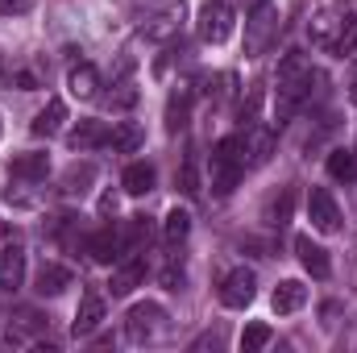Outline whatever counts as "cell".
<instances>
[{"mask_svg": "<svg viewBox=\"0 0 357 353\" xmlns=\"http://www.w3.org/2000/svg\"><path fill=\"white\" fill-rule=\"evenodd\" d=\"M320 75L307 67V59L299 50H287V59L278 63V96H274V121H291L307 100H312V84Z\"/></svg>", "mask_w": 357, "mask_h": 353, "instance_id": "obj_1", "label": "cell"}, {"mask_svg": "<svg viewBox=\"0 0 357 353\" xmlns=\"http://www.w3.org/2000/svg\"><path fill=\"white\" fill-rule=\"evenodd\" d=\"M241 175H245V158H241V133H233V137H225V142L212 150V195H216V200L233 195V187L241 183Z\"/></svg>", "mask_w": 357, "mask_h": 353, "instance_id": "obj_2", "label": "cell"}, {"mask_svg": "<svg viewBox=\"0 0 357 353\" xmlns=\"http://www.w3.org/2000/svg\"><path fill=\"white\" fill-rule=\"evenodd\" d=\"M167 308L162 303H133L129 308V316H125V333H129V341L133 345H154V341H162L167 337Z\"/></svg>", "mask_w": 357, "mask_h": 353, "instance_id": "obj_3", "label": "cell"}, {"mask_svg": "<svg viewBox=\"0 0 357 353\" xmlns=\"http://www.w3.org/2000/svg\"><path fill=\"white\" fill-rule=\"evenodd\" d=\"M199 38L208 42V46H220V42H229V33H233V4L229 0H208L204 8H199Z\"/></svg>", "mask_w": 357, "mask_h": 353, "instance_id": "obj_4", "label": "cell"}, {"mask_svg": "<svg viewBox=\"0 0 357 353\" xmlns=\"http://www.w3.org/2000/svg\"><path fill=\"white\" fill-rule=\"evenodd\" d=\"M183 21H187V4H183V0H167V4L142 25V38H150V42H175L178 33H183Z\"/></svg>", "mask_w": 357, "mask_h": 353, "instance_id": "obj_5", "label": "cell"}, {"mask_svg": "<svg viewBox=\"0 0 357 353\" xmlns=\"http://www.w3.org/2000/svg\"><path fill=\"white\" fill-rule=\"evenodd\" d=\"M274 38H278V13L270 4L254 8L250 21H245V54H266V46Z\"/></svg>", "mask_w": 357, "mask_h": 353, "instance_id": "obj_6", "label": "cell"}, {"mask_svg": "<svg viewBox=\"0 0 357 353\" xmlns=\"http://www.w3.org/2000/svg\"><path fill=\"white\" fill-rule=\"evenodd\" d=\"M254 295H258V274L250 266H237L233 274H225V283H220V303L225 308H250Z\"/></svg>", "mask_w": 357, "mask_h": 353, "instance_id": "obj_7", "label": "cell"}, {"mask_svg": "<svg viewBox=\"0 0 357 353\" xmlns=\"http://www.w3.org/2000/svg\"><path fill=\"white\" fill-rule=\"evenodd\" d=\"M307 220L320 233H337L341 229V208H337V200H333L328 187H312L307 191Z\"/></svg>", "mask_w": 357, "mask_h": 353, "instance_id": "obj_8", "label": "cell"}, {"mask_svg": "<svg viewBox=\"0 0 357 353\" xmlns=\"http://www.w3.org/2000/svg\"><path fill=\"white\" fill-rule=\"evenodd\" d=\"M146 283V258L137 254V250H129L121 262L112 266V278H108V291H112V299H125L133 287H142Z\"/></svg>", "mask_w": 357, "mask_h": 353, "instance_id": "obj_9", "label": "cell"}, {"mask_svg": "<svg viewBox=\"0 0 357 353\" xmlns=\"http://www.w3.org/2000/svg\"><path fill=\"white\" fill-rule=\"evenodd\" d=\"M349 8L345 4H324L316 17H312V42L324 46V50H337V38H341V25H345Z\"/></svg>", "mask_w": 357, "mask_h": 353, "instance_id": "obj_10", "label": "cell"}, {"mask_svg": "<svg viewBox=\"0 0 357 353\" xmlns=\"http://www.w3.org/2000/svg\"><path fill=\"white\" fill-rule=\"evenodd\" d=\"M270 154H274V129L250 121L241 129V158H245V167H262Z\"/></svg>", "mask_w": 357, "mask_h": 353, "instance_id": "obj_11", "label": "cell"}, {"mask_svg": "<svg viewBox=\"0 0 357 353\" xmlns=\"http://www.w3.org/2000/svg\"><path fill=\"white\" fill-rule=\"evenodd\" d=\"M88 254L96 266H116L129 250H125V241H121V229H112V225H104V229H96L88 237Z\"/></svg>", "mask_w": 357, "mask_h": 353, "instance_id": "obj_12", "label": "cell"}, {"mask_svg": "<svg viewBox=\"0 0 357 353\" xmlns=\"http://www.w3.org/2000/svg\"><path fill=\"white\" fill-rule=\"evenodd\" d=\"M100 324H104V295L88 287V291H84V299H79V312H75L71 337H75V341H84V337H91Z\"/></svg>", "mask_w": 357, "mask_h": 353, "instance_id": "obj_13", "label": "cell"}, {"mask_svg": "<svg viewBox=\"0 0 357 353\" xmlns=\"http://www.w3.org/2000/svg\"><path fill=\"white\" fill-rule=\"evenodd\" d=\"M295 254H299V262H303V270H307L312 278H328V274H333L328 250H324V246H316L307 233H299V237H295Z\"/></svg>", "mask_w": 357, "mask_h": 353, "instance_id": "obj_14", "label": "cell"}, {"mask_svg": "<svg viewBox=\"0 0 357 353\" xmlns=\"http://www.w3.org/2000/svg\"><path fill=\"white\" fill-rule=\"evenodd\" d=\"M63 121H67V104H63L59 96H50V100H46V108L33 117L29 133H33V137H59V133H63Z\"/></svg>", "mask_w": 357, "mask_h": 353, "instance_id": "obj_15", "label": "cell"}, {"mask_svg": "<svg viewBox=\"0 0 357 353\" xmlns=\"http://www.w3.org/2000/svg\"><path fill=\"white\" fill-rule=\"evenodd\" d=\"M307 303V287L299 283V278H282L278 287H274V295H270V308L278 312V316H291V312H299Z\"/></svg>", "mask_w": 357, "mask_h": 353, "instance_id": "obj_16", "label": "cell"}, {"mask_svg": "<svg viewBox=\"0 0 357 353\" xmlns=\"http://www.w3.org/2000/svg\"><path fill=\"white\" fill-rule=\"evenodd\" d=\"M25 283V250L21 246H4L0 250V291H17Z\"/></svg>", "mask_w": 357, "mask_h": 353, "instance_id": "obj_17", "label": "cell"}, {"mask_svg": "<svg viewBox=\"0 0 357 353\" xmlns=\"http://www.w3.org/2000/svg\"><path fill=\"white\" fill-rule=\"evenodd\" d=\"M67 146H71V150H79V154L108 146V129H104V121H79V125L67 133Z\"/></svg>", "mask_w": 357, "mask_h": 353, "instance_id": "obj_18", "label": "cell"}, {"mask_svg": "<svg viewBox=\"0 0 357 353\" xmlns=\"http://www.w3.org/2000/svg\"><path fill=\"white\" fill-rule=\"evenodd\" d=\"M46 171H50V154H17L8 163V175L17 183H42Z\"/></svg>", "mask_w": 357, "mask_h": 353, "instance_id": "obj_19", "label": "cell"}, {"mask_svg": "<svg viewBox=\"0 0 357 353\" xmlns=\"http://www.w3.org/2000/svg\"><path fill=\"white\" fill-rule=\"evenodd\" d=\"M154 183H158V171H154L150 163H129L125 175H121V187H125L129 195H150Z\"/></svg>", "mask_w": 357, "mask_h": 353, "instance_id": "obj_20", "label": "cell"}, {"mask_svg": "<svg viewBox=\"0 0 357 353\" xmlns=\"http://www.w3.org/2000/svg\"><path fill=\"white\" fill-rule=\"evenodd\" d=\"M67 88L75 100H96L100 96V71L91 67V63H79V67H71V75H67Z\"/></svg>", "mask_w": 357, "mask_h": 353, "instance_id": "obj_21", "label": "cell"}, {"mask_svg": "<svg viewBox=\"0 0 357 353\" xmlns=\"http://www.w3.org/2000/svg\"><path fill=\"white\" fill-rule=\"evenodd\" d=\"M142 142H146V129H142L137 121H121V125L108 133V146H112L116 154H133V150H142Z\"/></svg>", "mask_w": 357, "mask_h": 353, "instance_id": "obj_22", "label": "cell"}, {"mask_svg": "<svg viewBox=\"0 0 357 353\" xmlns=\"http://www.w3.org/2000/svg\"><path fill=\"white\" fill-rule=\"evenodd\" d=\"M187 117H191V88L178 84V88L171 91V100H167V129H171V133L187 129Z\"/></svg>", "mask_w": 357, "mask_h": 353, "instance_id": "obj_23", "label": "cell"}, {"mask_svg": "<svg viewBox=\"0 0 357 353\" xmlns=\"http://www.w3.org/2000/svg\"><path fill=\"white\" fill-rule=\"evenodd\" d=\"M38 295H63L67 287H71V270L67 266H59V262H46L42 270H38Z\"/></svg>", "mask_w": 357, "mask_h": 353, "instance_id": "obj_24", "label": "cell"}, {"mask_svg": "<svg viewBox=\"0 0 357 353\" xmlns=\"http://www.w3.org/2000/svg\"><path fill=\"white\" fill-rule=\"evenodd\" d=\"M91 179H96V167H91V163H75V167L63 171V187H59V191L71 195V200H75V195H88Z\"/></svg>", "mask_w": 357, "mask_h": 353, "instance_id": "obj_25", "label": "cell"}, {"mask_svg": "<svg viewBox=\"0 0 357 353\" xmlns=\"http://www.w3.org/2000/svg\"><path fill=\"white\" fill-rule=\"evenodd\" d=\"M187 233H191V212H187V208H171L167 220H162V237H167V246L187 241Z\"/></svg>", "mask_w": 357, "mask_h": 353, "instance_id": "obj_26", "label": "cell"}, {"mask_svg": "<svg viewBox=\"0 0 357 353\" xmlns=\"http://www.w3.org/2000/svg\"><path fill=\"white\" fill-rule=\"evenodd\" d=\"M328 175L337 179V183H354L357 179V154H349V150H333V154H328Z\"/></svg>", "mask_w": 357, "mask_h": 353, "instance_id": "obj_27", "label": "cell"}, {"mask_svg": "<svg viewBox=\"0 0 357 353\" xmlns=\"http://www.w3.org/2000/svg\"><path fill=\"white\" fill-rule=\"evenodd\" d=\"M146 237H150V216H129V220H125V229H121L125 250H137Z\"/></svg>", "mask_w": 357, "mask_h": 353, "instance_id": "obj_28", "label": "cell"}, {"mask_svg": "<svg viewBox=\"0 0 357 353\" xmlns=\"http://www.w3.org/2000/svg\"><path fill=\"white\" fill-rule=\"evenodd\" d=\"M291 208H295V191H291V187H282V195H278V200H270L266 220H270V225H278V229H282V225L291 220Z\"/></svg>", "mask_w": 357, "mask_h": 353, "instance_id": "obj_29", "label": "cell"}, {"mask_svg": "<svg viewBox=\"0 0 357 353\" xmlns=\"http://www.w3.org/2000/svg\"><path fill=\"white\" fill-rule=\"evenodd\" d=\"M270 345V324H262V320H254V324H245V333H241V350L245 353H258Z\"/></svg>", "mask_w": 357, "mask_h": 353, "instance_id": "obj_30", "label": "cell"}, {"mask_svg": "<svg viewBox=\"0 0 357 353\" xmlns=\"http://www.w3.org/2000/svg\"><path fill=\"white\" fill-rule=\"evenodd\" d=\"M333 54H357V13L345 17V25H341V38H337V50Z\"/></svg>", "mask_w": 357, "mask_h": 353, "instance_id": "obj_31", "label": "cell"}, {"mask_svg": "<svg viewBox=\"0 0 357 353\" xmlns=\"http://www.w3.org/2000/svg\"><path fill=\"white\" fill-rule=\"evenodd\" d=\"M178 191L183 195H199V171H195V154L183 158V171H178Z\"/></svg>", "mask_w": 357, "mask_h": 353, "instance_id": "obj_32", "label": "cell"}, {"mask_svg": "<svg viewBox=\"0 0 357 353\" xmlns=\"http://www.w3.org/2000/svg\"><path fill=\"white\" fill-rule=\"evenodd\" d=\"M133 104H137V88L133 84H121V88L108 96V108H116V112H129Z\"/></svg>", "mask_w": 357, "mask_h": 353, "instance_id": "obj_33", "label": "cell"}, {"mask_svg": "<svg viewBox=\"0 0 357 353\" xmlns=\"http://www.w3.org/2000/svg\"><path fill=\"white\" fill-rule=\"evenodd\" d=\"M233 84H237V75H220V80H216V88H208V96H212V100H233Z\"/></svg>", "mask_w": 357, "mask_h": 353, "instance_id": "obj_34", "label": "cell"}, {"mask_svg": "<svg viewBox=\"0 0 357 353\" xmlns=\"http://www.w3.org/2000/svg\"><path fill=\"white\" fill-rule=\"evenodd\" d=\"M29 8V0H0V13L4 17H13V13H25Z\"/></svg>", "mask_w": 357, "mask_h": 353, "instance_id": "obj_35", "label": "cell"}, {"mask_svg": "<svg viewBox=\"0 0 357 353\" xmlns=\"http://www.w3.org/2000/svg\"><path fill=\"white\" fill-rule=\"evenodd\" d=\"M13 84H17V88H21V91L38 88V80H33V75H29V71H17V75H13Z\"/></svg>", "mask_w": 357, "mask_h": 353, "instance_id": "obj_36", "label": "cell"}, {"mask_svg": "<svg viewBox=\"0 0 357 353\" xmlns=\"http://www.w3.org/2000/svg\"><path fill=\"white\" fill-rule=\"evenodd\" d=\"M245 4V13H254V8H262V4H270V0H241Z\"/></svg>", "mask_w": 357, "mask_h": 353, "instance_id": "obj_37", "label": "cell"}, {"mask_svg": "<svg viewBox=\"0 0 357 353\" xmlns=\"http://www.w3.org/2000/svg\"><path fill=\"white\" fill-rule=\"evenodd\" d=\"M349 100H354V104H357V75H354V80H349Z\"/></svg>", "mask_w": 357, "mask_h": 353, "instance_id": "obj_38", "label": "cell"}, {"mask_svg": "<svg viewBox=\"0 0 357 353\" xmlns=\"http://www.w3.org/2000/svg\"><path fill=\"white\" fill-rule=\"evenodd\" d=\"M4 233H8V225H4V220H0V237H4Z\"/></svg>", "mask_w": 357, "mask_h": 353, "instance_id": "obj_39", "label": "cell"}]
</instances>
